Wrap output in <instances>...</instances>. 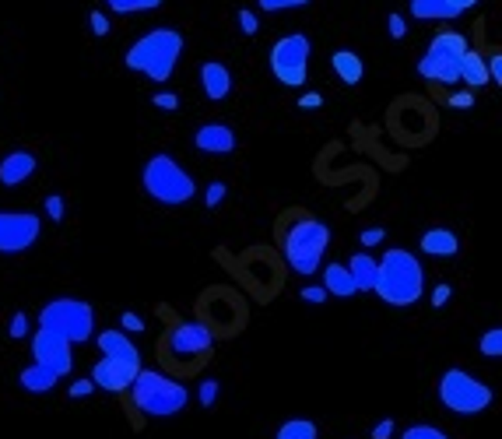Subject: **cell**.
<instances>
[{
	"label": "cell",
	"mask_w": 502,
	"mask_h": 439,
	"mask_svg": "<svg viewBox=\"0 0 502 439\" xmlns=\"http://www.w3.org/2000/svg\"><path fill=\"white\" fill-rule=\"evenodd\" d=\"M183 50H186L183 32L162 25V29L144 32L141 39H134L127 56H123V63H127V70L144 74L155 85H166L172 78V70H176V63H179V56H183Z\"/></svg>",
	"instance_id": "1"
},
{
	"label": "cell",
	"mask_w": 502,
	"mask_h": 439,
	"mask_svg": "<svg viewBox=\"0 0 502 439\" xmlns=\"http://www.w3.org/2000/svg\"><path fill=\"white\" fill-rule=\"evenodd\" d=\"M373 292L387 302V306H415L425 292V271H422V261L400 246L387 250L380 261H376V285Z\"/></svg>",
	"instance_id": "2"
},
{
	"label": "cell",
	"mask_w": 502,
	"mask_h": 439,
	"mask_svg": "<svg viewBox=\"0 0 502 439\" xmlns=\"http://www.w3.org/2000/svg\"><path fill=\"white\" fill-rule=\"evenodd\" d=\"M130 401L144 418H169V415H179L190 404V390L176 380H169L166 373L141 369L130 384Z\"/></svg>",
	"instance_id": "3"
},
{
	"label": "cell",
	"mask_w": 502,
	"mask_h": 439,
	"mask_svg": "<svg viewBox=\"0 0 502 439\" xmlns=\"http://www.w3.org/2000/svg\"><path fill=\"white\" fill-rule=\"evenodd\" d=\"M141 183H144V194L166 208H183L197 197V183L193 176L176 162L172 155H152L144 169H141Z\"/></svg>",
	"instance_id": "4"
},
{
	"label": "cell",
	"mask_w": 502,
	"mask_h": 439,
	"mask_svg": "<svg viewBox=\"0 0 502 439\" xmlns=\"http://www.w3.org/2000/svg\"><path fill=\"white\" fill-rule=\"evenodd\" d=\"M331 246V225L320 219H299L281 239V253L295 275H313Z\"/></svg>",
	"instance_id": "5"
},
{
	"label": "cell",
	"mask_w": 502,
	"mask_h": 439,
	"mask_svg": "<svg viewBox=\"0 0 502 439\" xmlns=\"http://www.w3.org/2000/svg\"><path fill=\"white\" fill-rule=\"evenodd\" d=\"M39 327L67 337L70 344H85V341L95 337V310H92V302H85V299L60 295V299H50V302L43 306Z\"/></svg>",
	"instance_id": "6"
},
{
	"label": "cell",
	"mask_w": 502,
	"mask_h": 439,
	"mask_svg": "<svg viewBox=\"0 0 502 439\" xmlns=\"http://www.w3.org/2000/svg\"><path fill=\"white\" fill-rule=\"evenodd\" d=\"M440 401L453 415H481V411L492 408L496 393H492V386L474 380L464 369H447L443 380H440Z\"/></svg>",
	"instance_id": "7"
},
{
	"label": "cell",
	"mask_w": 502,
	"mask_h": 439,
	"mask_svg": "<svg viewBox=\"0 0 502 439\" xmlns=\"http://www.w3.org/2000/svg\"><path fill=\"white\" fill-rule=\"evenodd\" d=\"M467 36L464 32H440L432 36L425 56L418 60V74L425 81H440V85H457L460 81V56L467 50Z\"/></svg>",
	"instance_id": "8"
},
{
	"label": "cell",
	"mask_w": 502,
	"mask_h": 439,
	"mask_svg": "<svg viewBox=\"0 0 502 439\" xmlns=\"http://www.w3.org/2000/svg\"><path fill=\"white\" fill-rule=\"evenodd\" d=\"M309 39L302 32H292V36H281L278 43L271 46V74L278 78V85L284 88H302L306 78H309Z\"/></svg>",
	"instance_id": "9"
},
{
	"label": "cell",
	"mask_w": 502,
	"mask_h": 439,
	"mask_svg": "<svg viewBox=\"0 0 502 439\" xmlns=\"http://www.w3.org/2000/svg\"><path fill=\"white\" fill-rule=\"evenodd\" d=\"M43 221L32 211H0V253L18 257L39 243Z\"/></svg>",
	"instance_id": "10"
},
{
	"label": "cell",
	"mask_w": 502,
	"mask_h": 439,
	"mask_svg": "<svg viewBox=\"0 0 502 439\" xmlns=\"http://www.w3.org/2000/svg\"><path fill=\"white\" fill-rule=\"evenodd\" d=\"M32 359L46 369H53L56 377H67L74 369V344L67 337H60L53 330H36L32 334Z\"/></svg>",
	"instance_id": "11"
},
{
	"label": "cell",
	"mask_w": 502,
	"mask_h": 439,
	"mask_svg": "<svg viewBox=\"0 0 502 439\" xmlns=\"http://www.w3.org/2000/svg\"><path fill=\"white\" fill-rule=\"evenodd\" d=\"M141 373V359H119V355H103L95 366H92V384L103 386L106 393H123L130 390L134 377Z\"/></svg>",
	"instance_id": "12"
},
{
	"label": "cell",
	"mask_w": 502,
	"mask_h": 439,
	"mask_svg": "<svg viewBox=\"0 0 502 439\" xmlns=\"http://www.w3.org/2000/svg\"><path fill=\"white\" fill-rule=\"evenodd\" d=\"M211 344H215V337H211V330L204 327V324H176V327L169 330V352L176 355V359H201V355H211Z\"/></svg>",
	"instance_id": "13"
},
{
	"label": "cell",
	"mask_w": 502,
	"mask_h": 439,
	"mask_svg": "<svg viewBox=\"0 0 502 439\" xmlns=\"http://www.w3.org/2000/svg\"><path fill=\"white\" fill-rule=\"evenodd\" d=\"M193 145L201 152H208V155H232L235 152V134L225 123H204V127H197Z\"/></svg>",
	"instance_id": "14"
},
{
	"label": "cell",
	"mask_w": 502,
	"mask_h": 439,
	"mask_svg": "<svg viewBox=\"0 0 502 439\" xmlns=\"http://www.w3.org/2000/svg\"><path fill=\"white\" fill-rule=\"evenodd\" d=\"M39 169L32 152H11L0 159V183L4 186H21L25 179H32V172Z\"/></svg>",
	"instance_id": "15"
},
{
	"label": "cell",
	"mask_w": 502,
	"mask_h": 439,
	"mask_svg": "<svg viewBox=\"0 0 502 439\" xmlns=\"http://www.w3.org/2000/svg\"><path fill=\"white\" fill-rule=\"evenodd\" d=\"M201 92H204L211 103H222L225 95L232 92V74H228L225 63H218V60L201 63Z\"/></svg>",
	"instance_id": "16"
},
{
	"label": "cell",
	"mask_w": 502,
	"mask_h": 439,
	"mask_svg": "<svg viewBox=\"0 0 502 439\" xmlns=\"http://www.w3.org/2000/svg\"><path fill=\"white\" fill-rule=\"evenodd\" d=\"M331 67H334L337 81L348 85V88L362 85V78H366V63H362V56L355 54V50H334Z\"/></svg>",
	"instance_id": "17"
},
{
	"label": "cell",
	"mask_w": 502,
	"mask_h": 439,
	"mask_svg": "<svg viewBox=\"0 0 502 439\" xmlns=\"http://www.w3.org/2000/svg\"><path fill=\"white\" fill-rule=\"evenodd\" d=\"M460 81L471 88V92H478V88H489V67H485V56L478 54V50H464L460 56Z\"/></svg>",
	"instance_id": "18"
},
{
	"label": "cell",
	"mask_w": 502,
	"mask_h": 439,
	"mask_svg": "<svg viewBox=\"0 0 502 439\" xmlns=\"http://www.w3.org/2000/svg\"><path fill=\"white\" fill-rule=\"evenodd\" d=\"M418 246H422V253H429V257H457V253H460V239H457L449 228H429Z\"/></svg>",
	"instance_id": "19"
},
{
	"label": "cell",
	"mask_w": 502,
	"mask_h": 439,
	"mask_svg": "<svg viewBox=\"0 0 502 439\" xmlns=\"http://www.w3.org/2000/svg\"><path fill=\"white\" fill-rule=\"evenodd\" d=\"M56 380H60V377H56L53 369H46V366H39V362L25 366L21 377H18V384L25 386L29 393H39V397H43V393H53Z\"/></svg>",
	"instance_id": "20"
},
{
	"label": "cell",
	"mask_w": 502,
	"mask_h": 439,
	"mask_svg": "<svg viewBox=\"0 0 502 439\" xmlns=\"http://www.w3.org/2000/svg\"><path fill=\"white\" fill-rule=\"evenodd\" d=\"M324 288L327 295H337V299H351L358 288H355V277L348 275L344 264H327L324 268Z\"/></svg>",
	"instance_id": "21"
},
{
	"label": "cell",
	"mask_w": 502,
	"mask_h": 439,
	"mask_svg": "<svg viewBox=\"0 0 502 439\" xmlns=\"http://www.w3.org/2000/svg\"><path fill=\"white\" fill-rule=\"evenodd\" d=\"M348 275L355 277L358 292H373V285H376V257L373 253H355L348 261Z\"/></svg>",
	"instance_id": "22"
},
{
	"label": "cell",
	"mask_w": 502,
	"mask_h": 439,
	"mask_svg": "<svg viewBox=\"0 0 502 439\" xmlns=\"http://www.w3.org/2000/svg\"><path fill=\"white\" fill-rule=\"evenodd\" d=\"M411 14L422 18V21H449L460 11L449 0H411Z\"/></svg>",
	"instance_id": "23"
},
{
	"label": "cell",
	"mask_w": 502,
	"mask_h": 439,
	"mask_svg": "<svg viewBox=\"0 0 502 439\" xmlns=\"http://www.w3.org/2000/svg\"><path fill=\"white\" fill-rule=\"evenodd\" d=\"M317 436H320L317 422H309V418H288V422H281L275 439H317Z\"/></svg>",
	"instance_id": "24"
},
{
	"label": "cell",
	"mask_w": 502,
	"mask_h": 439,
	"mask_svg": "<svg viewBox=\"0 0 502 439\" xmlns=\"http://www.w3.org/2000/svg\"><path fill=\"white\" fill-rule=\"evenodd\" d=\"M166 0H106V7L112 14H141V11H155Z\"/></svg>",
	"instance_id": "25"
},
{
	"label": "cell",
	"mask_w": 502,
	"mask_h": 439,
	"mask_svg": "<svg viewBox=\"0 0 502 439\" xmlns=\"http://www.w3.org/2000/svg\"><path fill=\"white\" fill-rule=\"evenodd\" d=\"M313 0H257V7L264 14H278V11H299V7H309Z\"/></svg>",
	"instance_id": "26"
},
{
	"label": "cell",
	"mask_w": 502,
	"mask_h": 439,
	"mask_svg": "<svg viewBox=\"0 0 502 439\" xmlns=\"http://www.w3.org/2000/svg\"><path fill=\"white\" fill-rule=\"evenodd\" d=\"M478 348H481V355H492V359H496V355H502V330L499 327L485 330Z\"/></svg>",
	"instance_id": "27"
},
{
	"label": "cell",
	"mask_w": 502,
	"mask_h": 439,
	"mask_svg": "<svg viewBox=\"0 0 502 439\" xmlns=\"http://www.w3.org/2000/svg\"><path fill=\"white\" fill-rule=\"evenodd\" d=\"M225 194H228V183H225V179L208 183V190H204V204H208V208H218V204L225 201Z\"/></svg>",
	"instance_id": "28"
},
{
	"label": "cell",
	"mask_w": 502,
	"mask_h": 439,
	"mask_svg": "<svg viewBox=\"0 0 502 439\" xmlns=\"http://www.w3.org/2000/svg\"><path fill=\"white\" fill-rule=\"evenodd\" d=\"M400 439H449V436L443 429H436V426H411V429H404Z\"/></svg>",
	"instance_id": "29"
},
{
	"label": "cell",
	"mask_w": 502,
	"mask_h": 439,
	"mask_svg": "<svg viewBox=\"0 0 502 439\" xmlns=\"http://www.w3.org/2000/svg\"><path fill=\"white\" fill-rule=\"evenodd\" d=\"M7 337H11V341H14V337H29V317H25V313H14V317H11Z\"/></svg>",
	"instance_id": "30"
},
{
	"label": "cell",
	"mask_w": 502,
	"mask_h": 439,
	"mask_svg": "<svg viewBox=\"0 0 502 439\" xmlns=\"http://www.w3.org/2000/svg\"><path fill=\"white\" fill-rule=\"evenodd\" d=\"M299 299H302V302H320V306H324V302H327V288H324V285H306V288L299 292Z\"/></svg>",
	"instance_id": "31"
},
{
	"label": "cell",
	"mask_w": 502,
	"mask_h": 439,
	"mask_svg": "<svg viewBox=\"0 0 502 439\" xmlns=\"http://www.w3.org/2000/svg\"><path fill=\"white\" fill-rule=\"evenodd\" d=\"M88 29H92L95 36H110V18H106L103 11H92V14H88Z\"/></svg>",
	"instance_id": "32"
},
{
	"label": "cell",
	"mask_w": 502,
	"mask_h": 439,
	"mask_svg": "<svg viewBox=\"0 0 502 439\" xmlns=\"http://www.w3.org/2000/svg\"><path fill=\"white\" fill-rule=\"evenodd\" d=\"M197 393H201V404H204V408H211V404L218 401V380H204Z\"/></svg>",
	"instance_id": "33"
},
{
	"label": "cell",
	"mask_w": 502,
	"mask_h": 439,
	"mask_svg": "<svg viewBox=\"0 0 502 439\" xmlns=\"http://www.w3.org/2000/svg\"><path fill=\"white\" fill-rule=\"evenodd\" d=\"M387 29H391L393 39H404V36H407V21H404L397 11H391V14H387Z\"/></svg>",
	"instance_id": "34"
},
{
	"label": "cell",
	"mask_w": 502,
	"mask_h": 439,
	"mask_svg": "<svg viewBox=\"0 0 502 439\" xmlns=\"http://www.w3.org/2000/svg\"><path fill=\"white\" fill-rule=\"evenodd\" d=\"M485 67H489V81H492V85H502V54L499 50L485 60Z\"/></svg>",
	"instance_id": "35"
},
{
	"label": "cell",
	"mask_w": 502,
	"mask_h": 439,
	"mask_svg": "<svg viewBox=\"0 0 502 439\" xmlns=\"http://www.w3.org/2000/svg\"><path fill=\"white\" fill-rule=\"evenodd\" d=\"M119 330H127V334H141V330H144V320H141L137 313H123V317H119Z\"/></svg>",
	"instance_id": "36"
},
{
	"label": "cell",
	"mask_w": 502,
	"mask_h": 439,
	"mask_svg": "<svg viewBox=\"0 0 502 439\" xmlns=\"http://www.w3.org/2000/svg\"><path fill=\"white\" fill-rule=\"evenodd\" d=\"M74 401H85L88 393H95V384L92 380H78V384H70V390H67Z\"/></svg>",
	"instance_id": "37"
},
{
	"label": "cell",
	"mask_w": 502,
	"mask_h": 439,
	"mask_svg": "<svg viewBox=\"0 0 502 439\" xmlns=\"http://www.w3.org/2000/svg\"><path fill=\"white\" fill-rule=\"evenodd\" d=\"M159 110H166V112H172V110H179V95H172V92H159L155 99H152Z\"/></svg>",
	"instance_id": "38"
},
{
	"label": "cell",
	"mask_w": 502,
	"mask_h": 439,
	"mask_svg": "<svg viewBox=\"0 0 502 439\" xmlns=\"http://www.w3.org/2000/svg\"><path fill=\"white\" fill-rule=\"evenodd\" d=\"M239 25H243V36H257V14L253 11H239Z\"/></svg>",
	"instance_id": "39"
},
{
	"label": "cell",
	"mask_w": 502,
	"mask_h": 439,
	"mask_svg": "<svg viewBox=\"0 0 502 439\" xmlns=\"http://www.w3.org/2000/svg\"><path fill=\"white\" fill-rule=\"evenodd\" d=\"M46 215L53 221L63 219V197H60V194H50V197H46Z\"/></svg>",
	"instance_id": "40"
},
{
	"label": "cell",
	"mask_w": 502,
	"mask_h": 439,
	"mask_svg": "<svg viewBox=\"0 0 502 439\" xmlns=\"http://www.w3.org/2000/svg\"><path fill=\"white\" fill-rule=\"evenodd\" d=\"M358 239H362V246H380V243L387 239V232H383V228H366Z\"/></svg>",
	"instance_id": "41"
},
{
	"label": "cell",
	"mask_w": 502,
	"mask_h": 439,
	"mask_svg": "<svg viewBox=\"0 0 502 439\" xmlns=\"http://www.w3.org/2000/svg\"><path fill=\"white\" fill-rule=\"evenodd\" d=\"M299 106H302V110H320V106H324V95H320V92H306V95L299 99Z\"/></svg>",
	"instance_id": "42"
},
{
	"label": "cell",
	"mask_w": 502,
	"mask_h": 439,
	"mask_svg": "<svg viewBox=\"0 0 502 439\" xmlns=\"http://www.w3.org/2000/svg\"><path fill=\"white\" fill-rule=\"evenodd\" d=\"M471 103H474L471 92H453V95H449V106H457V110H467Z\"/></svg>",
	"instance_id": "43"
},
{
	"label": "cell",
	"mask_w": 502,
	"mask_h": 439,
	"mask_svg": "<svg viewBox=\"0 0 502 439\" xmlns=\"http://www.w3.org/2000/svg\"><path fill=\"white\" fill-rule=\"evenodd\" d=\"M393 436V418H383L376 429H373V439H391Z\"/></svg>",
	"instance_id": "44"
},
{
	"label": "cell",
	"mask_w": 502,
	"mask_h": 439,
	"mask_svg": "<svg viewBox=\"0 0 502 439\" xmlns=\"http://www.w3.org/2000/svg\"><path fill=\"white\" fill-rule=\"evenodd\" d=\"M447 302H449V285H440L432 292V306H447Z\"/></svg>",
	"instance_id": "45"
},
{
	"label": "cell",
	"mask_w": 502,
	"mask_h": 439,
	"mask_svg": "<svg viewBox=\"0 0 502 439\" xmlns=\"http://www.w3.org/2000/svg\"><path fill=\"white\" fill-rule=\"evenodd\" d=\"M449 4H453V7H457V11H460V14H464V11H471V7H474V4H478V0H449Z\"/></svg>",
	"instance_id": "46"
}]
</instances>
